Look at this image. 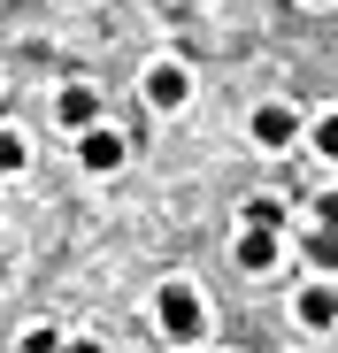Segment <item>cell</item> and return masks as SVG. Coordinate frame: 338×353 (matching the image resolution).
I'll return each mask as SVG.
<instances>
[{
  "mask_svg": "<svg viewBox=\"0 0 338 353\" xmlns=\"http://www.w3.org/2000/svg\"><path fill=\"white\" fill-rule=\"evenodd\" d=\"M315 154H323V161H338V108L315 123Z\"/></svg>",
  "mask_w": 338,
  "mask_h": 353,
  "instance_id": "cell-10",
  "label": "cell"
},
{
  "mask_svg": "<svg viewBox=\"0 0 338 353\" xmlns=\"http://www.w3.org/2000/svg\"><path fill=\"white\" fill-rule=\"evenodd\" d=\"M300 254H308V261H315V269H338V230H315V239H308V246H300Z\"/></svg>",
  "mask_w": 338,
  "mask_h": 353,
  "instance_id": "cell-8",
  "label": "cell"
},
{
  "mask_svg": "<svg viewBox=\"0 0 338 353\" xmlns=\"http://www.w3.org/2000/svg\"><path fill=\"white\" fill-rule=\"evenodd\" d=\"M0 169H23V139L16 131H0Z\"/></svg>",
  "mask_w": 338,
  "mask_h": 353,
  "instance_id": "cell-12",
  "label": "cell"
},
{
  "mask_svg": "<svg viewBox=\"0 0 338 353\" xmlns=\"http://www.w3.org/2000/svg\"><path fill=\"white\" fill-rule=\"evenodd\" d=\"M292 131H300V115H292V108H277V100H269V108H254V146H261V154H285V146H292Z\"/></svg>",
  "mask_w": 338,
  "mask_h": 353,
  "instance_id": "cell-2",
  "label": "cell"
},
{
  "mask_svg": "<svg viewBox=\"0 0 338 353\" xmlns=\"http://www.w3.org/2000/svg\"><path fill=\"white\" fill-rule=\"evenodd\" d=\"M54 123H62V131H77V139H85V131L100 123V92H92V85H70L62 100H54Z\"/></svg>",
  "mask_w": 338,
  "mask_h": 353,
  "instance_id": "cell-3",
  "label": "cell"
},
{
  "mask_svg": "<svg viewBox=\"0 0 338 353\" xmlns=\"http://www.w3.org/2000/svg\"><path fill=\"white\" fill-rule=\"evenodd\" d=\"M154 323H161L169 345H192V338L208 330V300H200L192 284H161V292H154Z\"/></svg>",
  "mask_w": 338,
  "mask_h": 353,
  "instance_id": "cell-1",
  "label": "cell"
},
{
  "mask_svg": "<svg viewBox=\"0 0 338 353\" xmlns=\"http://www.w3.org/2000/svg\"><path fill=\"white\" fill-rule=\"evenodd\" d=\"M292 307H300V323H308V330H330V323H338V292H330V284H308Z\"/></svg>",
  "mask_w": 338,
  "mask_h": 353,
  "instance_id": "cell-6",
  "label": "cell"
},
{
  "mask_svg": "<svg viewBox=\"0 0 338 353\" xmlns=\"http://www.w3.org/2000/svg\"><path fill=\"white\" fill-rule=\"evenodd\" d=\"M315 215H323L315 230H338V192H323V200H315Z\"/></svg>",
  "mask_w": 338,
  "mask_h": 353,
  "instance_id": "cell-13",
  "label": "cell"
},
{
  "mask_svg": "<svg viewBox=\"0 0 338 353\" xmlns=\"http://www.w3.org/2000/svg\"><path fill=\"white\" fill-rule=\"evenodd\" d=\"M146 100H154V108H185V100H192L185 62H154V70H146Z\"/></svg>",
  "mask_w": 338,
  "mask_h": 353,
  "instance_id": "cell-4",
  "label": "cell"
},
{
  "mask_svg": "<svg viewBox=\"0 0 338 353\" xmlns=\"http://www.w3.org/2000/svg\"><path fill=\"white\" fill-rule=\"evenodd\" d=\"M77 161H85L92 176H108V169H123V139H116V131H100V123H92V131L77 139Z\"/></svg>",
  "mask_w": 338,
  "mask_h": 353,
  "instance_id": "cell-5",
  "label": "cell"
},
{
  "mask_svg": "<svg viewBox=\"0 0 338 353\" xmlns=\"http://www.w3.org/2000/svg\"><path fill=\"white\" fill-rule=\"evenodd\" d=\"M62 353H108V345H100V338H77V345H62Z\"/></svg>",
  "mask_w": 338,
  "mask_h": 353,
  "instance_id": "cell-14",
  "label": "cell"
},
{
  "mask_svg": "<svg viewBox=\"0 0 338 353\" xmlns=\"http://www.w3.org/2000/svg\"><path fill=\"white\" fill-rule=\"evenodd\" d=\"M16 353H62V338H54V330H23V345Z\"/></svg>",
  "mask_w": 338,
  "mask_h": 353,
  "instance_id": "cell-11",
  "label": "cell"
},
{
  "mask_svg": "<svg viewBox=\"0 0 338 353\" xmlns=\"http://www.w3.org/2000/svg\"><path fill=\"white\" fill-rule=\"evenodd\" d=\"M239 261L261 276V269H277V230H246V239H239Z\"/></svg>",
  "mask_w": 338,
  "mask_h": 353,
  "instance_id": "cell-7",
  "label": "cell"
},
{
  "mask_svg": "<svg viewBox=\"0 0 338 353\" xmlns=\"http://www.w3.org/2000/svg\"><path fill=\"white\" fill-rule=\"evenodd\" d=\"M277 223H285L277 200H246V230H277Z\"/></svg>",
  "mask_w": 338,
  "mask_h": 353,
  "instance_id": "cell-9",
  "label": "cell"
}]
</instances>
